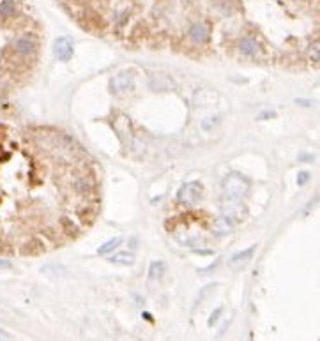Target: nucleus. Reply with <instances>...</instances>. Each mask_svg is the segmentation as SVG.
Here are the masks:
<instances>
[{"instance_id":"nucleus-1","label":"nucleus","mask_w":320,"mask_h":341,"mask_svg":"<svg viewBox=\"0 0 320 341\" xmlns=\"http://www.w3.org/2000/svg\"><path fill=\"white\" fill-rule=\"evenodd\" d=\"M249 184L242 175L239 173H230L223 181V211L225 216H232L234 219V212L242 211L240 202L244 194L248 193Z\"/></svg>"},{"instance_id":"nucleus-2","label":"nucleus","mask_w":320,"mask_h":341,"mask_svg":"<svg viewBox=\"0 0 320 341\" xmlns=\"http://www.w3.org/2000/svg\"><path fill=\"white\" fill-rule=\"evenodd\" d=\"M13 50H14V53L23 57V59H30V57H36V53H38L39 42L34 36H30V34L20 36V38L14 39Z\"/></svg>"},{"instance_id":"nucleus-3","label":"nucleus","mask_w":320,"mask_h":341,"mask_svg":"<svg viewBox=\"0 0 320 341\" xmlns=\"http://www.w3.org/2000/svg\"><path fill=\"white\" fill-rule=\"evenodd\" d=\"M203 194V188L200 182H188L177 191V200L182 205H195L200 202Z\"/></svg>"},{"instance_id":"nucleus-4","label":"nucleus","mask_w":320,"mask_h":341,"mask_svg":"<svg viewBox=\"0 0 320 341\" xmlns=\"http://www.w3.org/2000/svg\"><path fill=\"white\" fill-rule=\"evenodd\" d=\"M133 85H135V71L127 69V71L119 73L117 76L112 78V81H110V90L114 94H117V96H122V94L129 92V90L133 89Z\"/></svg>"},{"instance_id":"nucleus-5","label":"nucleus","mask_w":320,"mask_h":341,"mask_svg":"<svg viewBox=\"0 0 320 341\" xmlns=\"http://www.w3.org/2000/svg\"><path fill=\"white\" fill-rule=\"evenodd\" d=\"M53 53H55V57L59 60H62V62L71 60V57L75 55V41H73L71 38H66V36L55 39Z\"/></svg>"},{"instance_id":"nucleus-6","label":"nucleus","mask_w":320,"mask_h":341,"mask_svg":"<svg viewBox=\"0 0 320 341\" xmlns=\"http://www.w3.org/2000/svg\"><path fill=\"white\" fill-rule=\"evenodd\" d=\"M149 87H151L152 90L164 92V90L173 89V81L164 75H151V78H149Z\"/></svg>"},{"instance_id":"nucleus-7","label":"nucleus","mask_w":320,"mask_h":341,"mask_svg":"<svg viewBox=\"0 0 320 341\" xmlns=\"http://www.w3.org/2000/svg\"><path fill=\"white\" fill-rule=\"evenodd\" d=\"M190 39L195 44H203L209 41V29L203 23H195L190 29Z\"/></svg>"},{"instance_id":"nucleus-8","label":"nucleus","mask_w":320,"mask_h":341,"mask_svg":"<svg viewBox=\"0 0 320 341\" xmlns=\"http://www.w3.org/2000/svg\"><path fill=\"white\" fill-rule=\"evenodd\" d=\"M239 50H240V53L246 55V57H257V55L260 53V44H258L257 39L244 38L239 41Z\"/></svg>"},{"instance_id":"nucleus-9","label":"nucleus","mask_w":320,"mask_h":341,"mask_svg":"<svg viewBox=\"0 0 320 341\" xmlns=\"http://www.w3.org/2000/svg\"><path fill=\"white\" fill-rule=\"evenodd\" d=\"M234 230V219L228 218V216H221L219 219H216L214 223V235L223 237Z\"/></svg>"},{"instance_id":"nucleus-10","label":"nucleus","mask_w":320,"mask_h":341,"mask_svg":"<svg viewBox=\"0 0 320 341\" xmlns=\"http://www.w3.org/2000/svg\"><path fill=\"white\" fill-rule=\"evenodd\" d=\"M164 272H166L164 262H152L151 267H149V274H147L149 281H160L164 276Z\"/></svg>"},{"instance_id":"nucleus-11","label":"nucleus","mask_w":320,"mask_h":341,"mask_svg":"<svg viewBox=\"0 0 320 341\" xmlns=\"http://www.w3.org/2000/svg\"><path fill=\"white\" fill-rule=\"evenodd\" d=\"M255 249H257V246H249V248L244 249V251H239V253H236V255H232L230 264H232V265H239V264H244V262H248L249 258L253 257Z\"/></svg>"},{"instance_id":"nucleus-12","label":"nucleus","mask_w":320,"mask_h":341,"mask_svg":"<svg viewBox=\"0 0 320 341\" xmlns=\"http://www.w3.org/2000/svg\"><path fill=\"white\" fill-rule=\"evenodd\" d=\"M110 262H112V264H117V265H133V264H135V255H133V253H127V251H120L110 258Z\"/></svg>"},{"instance_id":"nucleus-13","label":"nucleus","mask_w":320,"mask_h":341,"mask_svg":"<svg viewBox=\"0 0 320 341\" xmlns=\"http://www.w3.org/2000/svg\"><path fill=\"white\" fill-rule=\"evenodd\" d=\"M120 244H122V239H119V237H115V239L106 240L105 244L99 246V248H97V253H99V255H108V253L115 251V249H117Z\"/></svg>"},{"instance_id":"nucleus-14","label":"nucleus","mask_w":320,"mask_h":341,"mask_svg":"<svg viewBox=\"0 0 320 341\" xmlns=\"http://www.w3.org/2000/svg\"><path fill=\"white\" fill-rule=\"evenodd\" d=\"M306 57L315 64L320 62V41L310 42V46L306 48Z\"/></svg>"},{"instance_id":"nucleus-15","label":"nucleus","mask_w":320,"mask_h":341,"mask_svg":"<svg viewBox=\"0 0 320 341\" xmlns=\"http://www.w3.org/2000/svg\"><path fill=\"white\" fill-rule=\"evenodd\" d=\"M42 249L44 248L39 246L38 240H30V242H27V244L21 248V253H23V255H38V253H41Z\"/></svg>"},{"instance_id":"nucleus-16","label":"nucleus","mask_w":320,"mask_h":341,"mask_svg":"<svg viewBox=\"0 0 320 341\" xmlns=\"http://www.w3.org/2000/svg\"><path fill=\"white\" fill-rule=\"evenodd\" d=\"M212 290H216V283H211V285H205V287L200 290V294H198V301H203L207 299V295L211 294Z\"/></svg>"},{"instance_id":"nucleus-17","label":"nucleus","mask_w":320,"mask_h":341,"mask_svg":"<svg viewBox=\"0 0 320 341\" xmlns=\"http://www.w3.org/2000/svg\"><path fill=\"white\" fill-rule=\"evenodd\" d=\"M310 179H312L310 172H299V175H297V184H299V186L308 184V181H310Z\"/></svg>"},{"instance_id":"nucleus-18","label":"nucleus","mask_w":320,"mask_h":341,"mask_svg":"<svg viewBox=\"0 0 320 341\" xmlns=\"http://www.w3.org/2000/svg\"><path fill=\"white\" fill-rule=\"evenodd\" d=\"M221 311H223L221 307H218V309H214V311H212V315L209 316V325H214L216 322H218V318L221 316Z\"/></svg>"},{"instance_id":"nucleus-19","label":"nucleus","mask_w":320,"mask_h":341,"mask_svg":"<svg viewBox=\"0 0 320 341\" xmlns=\"http://www.w3.org/2000/svg\"><path fill=\"white\" fill-rule=\"evenodd\" d=\"M218 265H219V260H216L214 264H211V265H209V267H205V269H203V270H200V274H209V272H212V270H214Z\"/></svg>"},{"instance_id":"nucleus-20","label":"nucleus","mask_w":320,"mask_h":341,"mask_svg":"<svg viewBox=\"0 0 320 341\" xmlns=\"http://www.w3.org/2000/svg\"><path fill=\"white\" fill-rule=\"evenodd\" d=\"M9 267H11V262L0 258V269H9Z\"/></svg>"},{"instance_id":"nucleus-21","label":"nucleus","mask_w":320,"mask_h":341,"mask_svg":"<svg viewBox=\"0 0 320 341\" xmlns=\"http://www.w3.org/2000/svg\"><path fill=\"white\" fill-rule=\"evenodd\" d=\"M0 340H11V334L5 333L4 329H0Z\"/></svg>"},{"instance_id":"nucleus-22","label":"nucleus","mask_w":320,"mask_h":341,"mask_svg":"<svg viewBox=\"0 0 320 341\" xmlns=\"http://www.w3.org/2000/svg\"><path fill=\"white\" fill-rule=\"evenodd\" d=\"M315 157L313 156H310V154H303V156L299 157V161H313Z\"/></svg>"},{"instance_id":"nucleus-23","label":"nucleus","mask_w":320,"mask_h":341,"mask_svg":"<svg viewBox=\"0 0 320 341\" xmlns=\"http://www.w3.org/2000/svg\"><path fill=\"white\" fill-rule=\"evenodd\" d=\"M274 117V112H264V115H260L258 118H271Z\"/></svg>"}]
</instances>
